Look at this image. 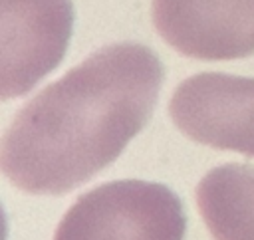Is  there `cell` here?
<instances>
[{"mask_svg":"<svg viewBox=\"0 0 254 240\" xmlns=\"http://www.w3.org/2000/svg\"><path fill=\"white\" fill-rule=\"evenodd\" d=\"M163 77V63L143 44L99 48L16 113L2 137V173L32 194L87 182L147 125Z\"/></svg>","mask_w":254,"mask_h":240,"instance_id":"6da1fadb","label":"cell"},{"mask_svg":"<svg viewBox=\"0 0 254 240\" xmlns=\"http://www.w3.org/2000/svg\"><path fill=\"white\" fill-rule=\"evenodd\" d=\"M185 228L183 202L169 186L131 179L83 192L54 240H183Z\"/></svg>","mask_w":254,"mask_h":240,"instance_id":"7a4b0ae2","label":"cell"},{"mask_svg":"<svg viewBox=\"0 0 254 240\" xmlns=\"http://www.w3.org/2000/svg\"><path fill=\"white\" fill-rule=\"evenodd\" d=\"M169 113L189 139L254 157V77L190 75L175 89Z\"/></svg>","mask_w":254,"mask_h":240,"instance_id":"3957f363","label":"cell"},{"mask_svg":"<svg viewBox=\"0 0 254 240\" xmlns=\"http://www.w3.org/2000/svg\"><path fill=\"white\" fill-rule=\"evenodd\" d=\"M71 0H2V99L26 95L64 58Z\"/></svg>","mask_w":254,"mask_h":240,"instance_id":"277c9868","label":"cell"},{"mask_svg":"<svg viewBox=\"0 0 254 240\" xmlns=\"http://www.w3.org/2000/svg\"><path fill=\"white\" fill-rule=\"evenodd\" d=\"M151 16L159 36L187 58L254 56V0H153Z\"/></svg>","mask_w":254,"mask_h":240,"instance_id":"5b68a950","label":"cell"},{"mask_svg":"<svg viewBox=\"0 0 254 240\" xmlns=\"http://www.w3.org/2000/svg\"><path fill=\"white\" fill-rule=\"evenodd\" d=\"M196 206L214 240H254V167L210 169L196 184Z\"/></svg>","mask_w":254,"mask_h":240,"instance_id":"8992f818","label":"cell"}]
</instances>
